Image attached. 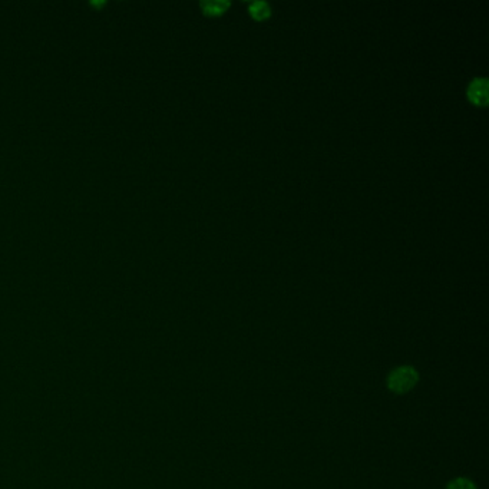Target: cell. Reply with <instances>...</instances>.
<instances>
[{
    "label": "cell",
    "mask_w": 489,
    "mask_h": 489,
    "mask_svg": "<svg viewBox=\"0 0 489 489\" xmlns=\"http://www.w3.org/2000/svg\"><path fill=\"white\" fill-rule=\"evenodd\" d=\"M418 380L419 375L412 366H399L387 376V387L396 394H405L416 386Z\"/></svg>",
    "instance_id": "6da1fadb"
},
{
    "label": "cell",
    "mask_w": 489,
    "mask_h": 489,
    "mask_svg": "<svg viewBox=\"0 0 489 489\" xmlns=\"http://www.w3.org/2000/svg\"><path fill=\"white\" fill-rule=\"evenodd\" d=\"M468 97L469 99L479 107H485L488 104V79L476 78L468 86Z\"/></svg>",
    "instance_id": "7a4b0ae2"
},
{
    "label": "cell",
    "mask_w": 489,
    "mask_h": 489,
    "mask_svg": "<svg viewBox=\"0 0 489 489\" xmlns=\"http://www.w3.org/2000/svg\"><path fill=\"white\" fill-rule=\"evenodd\" d=\"M201 6L208 15H221L229 9L230 2L229 0H208V2H203Z\"/></svg>",
    "instance_id": "3957f363"
},
{
    "label": "cell",
    "mask_w": 489,
    "mask_h": 489,
    "mask_svg": "<svg viewBox=\"0 0 489 489\" xmlns=\"http://www.w3.org/2000/svg\"><path fill=\"white\" fill-rule=\"evenodd\" d=\"M250 13L253 15V18L262 20V19L270 16L272 8L267 2H254L250 5Z\"/></svg>",
    "instance_id": "277c9868"
},
{
    "label": "cell",
    "mask_w": 489,
    "mask_h": 489,
    "mask_svg": "<svg viewBox=\"0 0 489 489\" xmlns=\"http://www.w3.org/2000/svg\"><path fill=\"white\" fill-rule=\"evenodd\" d=\"M447 489H476V486L468 478H457L448 483Z\"/></svg>",
    "instance_id": "5b68a950"
}]
</instances>
